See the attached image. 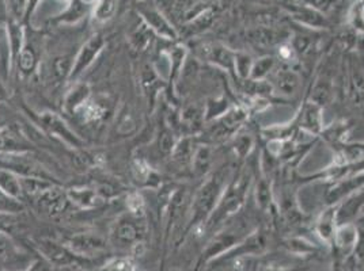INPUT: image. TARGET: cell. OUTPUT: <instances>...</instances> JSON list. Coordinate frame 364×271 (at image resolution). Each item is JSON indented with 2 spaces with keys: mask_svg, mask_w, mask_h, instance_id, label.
Segmentation results:
<instances>
[{
  "mask_svg": "<svg viewBox=\"0 0 364 271\" xmlns=\"http://www.w3.org/2000/svg\"><path fill=\"white\" fill-rule=\"evenodd\" d=\"M228 182L230 168L228 166L220 167L216 171H211L205 177V181L201 183L198 192L193 194L189 205L188 220L185 226L188 231L205 226L218 202L223 196Z\"/></svg>",
  "mask_w": 364,
  "mask_h": 271,
  "instance_id": "1",
  "label": "cell"
},
{
  "mask_svg": "<svg viewBox=\"0 0 364 271\" xmlns=\"http://www.w3.org/2000/svg\"><path fill=\"white\" fill-rule=\"evenodd\" d=\"M149 238V221L146 214L127 211L122 214L110 231V243L124 251L136 250Z\"/></svg>",
  "mask_w": 364,
  "mask_h": 271,
  "instance_id": "2",
  "label": "cell"
},
{
  "mask_svg": "<svg viewBox=\"0 0 364 271\" xmlns=\"http://www.w3.org/2000/svg\"><path fill=\"white\" fill-rule=\"evenodd\" d=\"M250 181L246 175L240 177L238 179H231L228 182V187L218 202L215 211L210 216L204 229H216L225 226L228 220L235 216L242 209L249 192Z\"/></svg>",
  "mask_w": 364,
  "mask_h": 271,
  "instance_id": "3",
  "label": "cell"
},
{
  "mask_svg": "<svg viewBox=\"0 0 364 271\" xmlns=\"http://www.w3.org/2000/svg\"><path fill=\"white\" fill-rule=\"evenodd\" d=\"M155 6L165 14L171 25L180 31L186 23L193 21L207 7L201 0H152Z\"/></svg>",
  "mask_w": 364,
  "mask_h": 271,
  "instance_id": "4",
  "label": "cell"
},
{
  "mask_svg": "<svg viewBox=\"0 0 364 271\" xmlns=\"http://www.w3.org/2000/svg\"><path fill=\"white\" fill-rule=\"evenodd\" d=\"M137 14L140 21L159 38L166 41H177L180 34L171 25L165 14L155 6L152 0L137 1Z\"/></svg>",
  "mask_w": 364,
  "mask_h": 271,
  "instance_id": "5",
  "label": "cell"
},
{
  "mask_svg": "<svg viewBox=\"0 0 364 271\" xmlns=\"http://www.w3.org/2000/svg\"><path fill=\"white\" fill-rule=\"evenodd\" d=\"M36 260L26 248L0 231V271H28Z\"/></svg>",
  "mask_w": 364,
  "mask_h": 271,
  "instance_id": "6",
  "label": "cell"
},
{
  "mask_svg": "<svg viewBox=\"0 0 364 271\" xmlns=\"http://www.w3.org/2000/svg\"><path fill=\"white\" fill-rule=\"evenodd\" d=\"M38 122L48 135L60 140L65 145L75 150H82L85 147V141L76 135L59 114L53 111H43L38 114Z\"/></svg>",
  "mask_w": 364,
  "mask_h": 271,
  "instance_id": "7",
  "label": "cell"
},
{
  "mask_svg": "<svg viewBox=\"0 0 364 271\" xmlns=\"http://www.w3.org/2000/svg\"><path fill=\"white\" fill-rule=\"evenodd\" d=\"M38 253L43 255L46 262L52 266L67 267V266H79L87 263V259L76 256L64 243L52 240V239H40L36 243Z\"/></svg>",
  "mask_w": 364,
  "mask_h": 271,
  "instance_id": "8",
  "label": "cell"
},
{
  "mask_svg": "<svg viewBox=\"0 0 364 271\" xmlns=\"http://www.w3.org/2000/svg\"><path fill=\"white\" fill-rule=\"evenodd\" d=\"M247 116L249 114L243 107H230L223 116L211 121L213 125L208 126V136L213 141L234 137L242 128L245 121L247 120Z\"/></svg>",
  "mask_w": 364,
  "mask_h": 271,
  "instance_id": "9",
  "label": "cell"
},
{
  "mask_svg": "<svg viewBox=\"0 0 364 271\" xmlns=\"http://www.w3.org/2000/svg\"><path fill=\"white\" fill-rule=\"evenodd\" d=\"M104 48H105V38L101 34H95L90 37L79 49V52L74 57L68 82H76L80 76L83 75L92 65V62L98 59Z\"/></svg>",
  "mask_w": 364,
  "mask_h": 271,
  "instance_id": "10",
  "label": "cell"
},
{
  "mask_svg": "<svg viewBox=\"0 0 364 271\" xmlns=\"http://www.w3.org/2000/svg\"><path fill=\"white\" fill-rule=\"evenodd\" d=\"M31 199L37 211L48 217H60L71 205L70 198L67 196V190H63L58 184H53L50 189Z\"/></svg>",
  "mask_w": 364,
  "mask_h": 271,
  "instance_id": "11",
  "label": "cell"
},
{
  "mask_svg": "<svg viewBox=\"0 0 364 271\" xmlns=\"http://www.w3.org/2000/svg\"><path fill=\"white\" fill-rule=\"evenodd\" d=\"M344 90L349 102L358 107L364 106V64L356 57H349L346 68Z\"/></svg>",
  "mask_w": 364,
  "mask_h": 271,
  "instance_id": "12",
  "label": "cell"
},
{
  "mask_svg": "<svg viewBox=\"0 0 364 271\" xmlns=\"http://www.w3.org/2000/svg\"><path fill=\"white\" fill-rule=\"evenodd\" d=\"M64 244L79 258L83 259H90L94 256L102 254L107 250V241L104 240L101 236L95 233H74L70 236Z\"/></svg>",
  "mask_w": 364,
  "mask_h": 271,
  "instance_id": "13",
  "label": "cell"
},
{
  "mask_svg": "<svg viewBox=\"0 0 364 271\" xmlns=\"http://www.w3.org/2000/svg\"><path fill=\"white\" fill-rule=\"evenodd\" d=\"M272 82L269 83L273 92L280 96H294L302 84L299 72L289 64H283L282 67H276L272 72Z\"/></svg>",
  "mask_w": 364,
  "mask_h": 271,
  "instance_id": "14",
  "label": "cell"
},
{
  "mask_svg": "<svg viewBox=\"0 0 364 271\" xmlns=\"http://www.w3.org/2000/svg\"><path fill=\"white\" fill-rule=\"evenodd\" d=\"M322 111H323V107L307 99L298 113L295 125L309 135L314 137L321 136L325 128Z\"/></svg>",
  "mask_w": 364,
  "mask_h": 271,
  "instance_id": "15",
  "label": "cell"
},
{
  "mask_svg": "<svg viewBox=\"0 0 364 271\" xmlns=\"http://www.w3.org/2000/svg\"><path fill=\"white\" fill-rule=\"evenodd\" d=\"M198 49L203 60L213 64L223 71H228L230 74H234V61H235L234 50L219 43H208L200 46Z\"/></svg>",
  "mask_w": 364,
  "mask_h": 271,
  "instance_id": "16",
  "label": "cell"
},
{
  "mask_svg": "<svg viewBox=\"0 0 364 271\" xmlns=\"http://www.w3.org/2000/svg\"><path fill=\"white\" fill-rule=\"evenodd\" d=\"M364 187V171L349 175L347 178H343L340 181L332 183L326 193V204L328 205H337L340 204L346 197L355 193L356 190Z\"/></svg>",
  "mask_w": 364,
  "mask_h": 271,
  "instance_id": "17",
  "label": "cell"
},
{
  "mask_svg": "<svg viewBox=\"0 0 364 271\" xmlns=\"http://www.w3.org/2000/svg\"><path fill=\"white\" fill-rule=\"evenodd\" d=\"M337 206V224L355 223L364 211V187L346 197Z\"/></svg>",
  "mask_w": 364,
  "mask_h": 271,
  "instance_id": "18",
  "label": "cell"
},
{
  "mask_svg": "<svg viewBox=\"0 0 364 271\" xmlns=\"http://www.w3.org/2000/svg\"><path fill=\"white\" fill-rule=\"evenodd\" d=\"M31 141L21 135L14 128L0 126V153L3 155H19L31 153Z\"/></svg>",
  "mask_w": 364,
  "mask_h": 271,
  "instance_id": "19",
  "label": "cell"
},
{
  "mask_svg": "<svg viewBox=\"0 0 364 271\" xmlns=\"http://www.w3.org/2000/svg\"><path fill=\"white\" fill-rule=\"evenodd\" d=\"M6 48H7V57L11 65L16 64V57L21 53L22 48L26 44V34L22 22L9 19L6 25Z\"/></svg>",
  "mask_w": 364,
  "mask_h": 271,
  "instance_id": "20",
  "label": "cell"
},
{
  "mask_svg": "<svg viewBox=\"0 0 364 271\" xmlns=\"http://www.w3.org/2000/svg\"><path fill=\"white\" fill-rule=\"evenodd\" d=\"M70 202L83 211H90L101 206L107 199L98 187H73L67 190Z\"/></svg>",
  "mask_w": 364,
  "mask_h": 271,
  "instance_id": "21",
  "label": "cell"
},
{
  "mask_svg": "<svg viewBox=\"0 0 364 271\" xmlns=\"http://www.w3.org/2000/svg\"><path fill=\"white\" fill-rule=\"evenodd\" d=\"M358 236H359V231L355 223L338 224L334 232V247L341 255H350L356 248Z\"/></svg>",
  "mask_w": 364,
  "mask_h": 271,
  "instance_id": "22",
  "label": "cell"
},
{
  "mask_svg": "<svg viewBox=\"0 0 364 271\" xmlns=\"http://www.w3.org/2000/svg\"><path fill=\"white\" fill-rule=\"evenodd\" d=\"M337 226V206L328 205V208L316 220L314 229L321 240L325 241L326 244H333L334 232Z\"/></svg>",
  "mask_w": 364,
  "mask_h": 271,
  "instance_id": "23",
  "label": "cell"
},
{
  "mask_svg": "<svg viewBox=\"0 0 364 271\" xmlns=\"http://www.w3.org/2000/svg\"><path fill=\"white\" fill-rule=\"evenodd\" d=\"M140 84L147 99L154 104L161 87L165 84V79L156 72L151 64H144L140 70Z\"/></svg>",
  "mask_w": 364,
  "mask_h": 271,
  "instance_id": "24",
  "label": "cell"
},
{
  "mask_svg": "<svg viewBox=\"0 0 364 271\" xmlns=\"http://www.w3.org/2000/svg\"><path fill=\"white\" fill-rule=\"evenodd\" d=\"M196 141L192 136H183L180 140H177L174 150L171 152V159L173 162L180 167V168H185V170H191V165H192V159L193 155L196 151Z\"/></svg>",
  "mask_w": 364,
  "mask_h": 271,
  "instance_id": "25",
  "label": "cell"
},
{
  "mask_svg": "<svg viewBox=\"0 0 364 271\" xmlns=\"http://www.w3.org/2000/svg\"><path fill=\"white\" fill-rule=\"evenodd\" d=\"M91 98L90 86L86 83H76L64 96V110L70 114H75L86 105Z\"/></svg>",
  "mask_w": 364,
  "mask_h": 271,
  "instance_id": "26",
  "label": "cell"
},
{
  "mask_svg": "<svg viewBox=\"0 0 364 271\" xmlns=\"http://www.w3.org/2000/svg\"><path fill=\"white\" fill-rule=\"evenodd\" d=\"M213 163V150L210 144H200L192 159L191 171L196 177H207L211 172Z\"/></svg>",
  "mask_w": 364,
  "mask_h": 271,
  "instance_id": "27",
  "label": "cell"
},
{
  "mask_svg": "<svg viewBox=\"0 0 364 271\" xmlns=\"http://www.w3.org/2000/svg\"><path fill=\"white\" fill-rule=\"evenodd\" d=\"M0 192L11 199H16L18 202H23V192L21 184V177L7 170L0 167Z\"/></svg>",
  "mask_w": 364,
  "mask_h": 271,
  "instance_id": "28",
  "label": "cell"
},
{
  "mask_svg": "<svg viewBox=\"0 0 364 271\" xmlns=\"http://www.w3.org/2000/svg\"><path fill=\"white\" fill-rule=\"evenodd\" d=\"M334 94L333 80L329 76H319L313 84V89L310 92V96L307 98L309 101L317 104L321 107H325L328 104H331Z\"/></svg>",
  "mask_w": 364,
  "mask_h": 271,
  "instance_id": "29",
  "label": "cell"
},
{
  "mask_svg": "<svg viewBox=\"0 0 364 271\" xmlns=\"http://www.w3.org/2000/svg\"><path fill=\"white\" fill-rule=\"evenodd\" d=\"M215 21V11L213 7H207L201 14H198L193 21H191L189 23H186L181 31H178L180 35H185V37H192L200 34L203 31H207L211 28V25Z\"/></svg>",
  "mask_w": 364,
  "mask_h": 271,
  "instance_id": "30",
  "label": "cell"
},
{
  "mask_svg": "<svg viewBox=\"0 0 364 271\" xmlns=\"http://www.w3.org/2000/svg\"><path fill=\"white\" fill-rule=\"evenodd\" d=\"M292 16L299 23L310 26V28H323L326 26V16L319 14L310 6H296L292 9Z\"/></svg>",
  "mask_w": 364,
  "mask_h": 271,
  "instance_id": "31",
  "label": "cell"
},
{
  "mask_svg": "<svg viewBox=\"0 0 364 271\" xmlns=\"http://www.w3.org/2000/svg\"><path fill=\"white\" fill-rule=\"evenodd\" d=\"M337 159L334 165H349V163H359L364 160V143H355V144H340L337 145Z\"/></svg>",
  "mask_w": 364,
  "mask_h": 271,
  "instance_id": "32",
  "label": "cell"
},
{
  "mask_svg": "<svg viewBox=\"0 0 364 271\" xmlns=\"http://www.w3.org/2000/svg\"><path fill=\"white\" fill-rule=\"evenodd\" d=\"M282 31H274L272 28H257L247 33V40L253 45L261 48H271L279 43H282Z\"/></svg>",
  "mask_w": 364,
  "mask_h": 271,
  "instance_id": "33",
  "label": "cell"
},
{
  "mask_svg": "<svg viewBox=\"0 0 364 271\" xmlns=\"http://www.w3.org/2000/svg\"><path fill=\"white\" fill-rule=\"evenodd\" d=\"M18 71L23 76H31L38 68V57L33 46L28 43L22 48L21 53L16 57V64Z\"/></svg>",
  "mask_w": 364,
  "mask_h": 271,
  "instance_id": "34",
  "label": "cell"
},
{
  "mask_svg": "<svg viewBox=\"0 0 364 271\" xmlns=\"http://www.w3.org/2000/svg\"><path fill=\"white\" fill-rule=\"evenodd\" d=\"M107 113V106L98 99H89L86 105L83 106L76 116H80V118L86 123H97L105 118Z\"/></svg>",
  "mask_w": 364,
  "mask_h": 271,
  "instance_id": "35",
  "label": "cell"
},
{
  "mask_svg": "<svg viewBox=\"0 0 364 271\" xmlns=\"http://www.w3.org/2000/svg\"><path fill=\"white\" fill-rule=\"evenodd\" d=\"M21 184H22L23 196L31 199L34 197L40 196L41 193H44L56 183L55 181H49L40 177H21Z\"/></svg>",
  "mask_w": 364,
  "mask_h": 271,
  "instance_id": "36",
  "label": "cell"
},
{
  "mask_svg": "<svg viewBox=\"0 0 364 271\" xmlns=\"http://www.w3.org/2000/svg\"><path fill=\"white\" fill-rule=\"evenodd\" d=\"M204 122V111H200L196 106H189L183 109L180 123L185 129H188L191 136L200 132Z\"/></svg>",
  "mask_w": 364,
  "mask_h": 271,
  "instance_id": "37",
  "label": "cell"
},
{
  "mask_svg": "<svg viewBox=\"0 0 364 271\" xmlns=\"http://www.w3.org/2000/svg\"><path fill=\"white\" fill-rule=\"evenodd\" d=\"M276 67H277V60L273 56H262L259 59H256L253 62L249 80L264 82L268 76L272 75Z\"/></svg>",
  "mask_w": 364,
  "mask_h": 271,
  "instance_id": "38",
  "label": "cell"
},
{
  "mask_svg": "<svg viewBox=\"0 0 364 271\" xmlns=\"http://www.w3.org/2000/svg\"><path fill=\"white\" fill-rule=\"evenodd\" d=\"M274 194H273L272 184L268 178H261L256 184V202L257 206L262 211L272 209Z\"/></svg>",
  "mask_w": 364,
  "mask_h": 271,
  "instance_id": "39",
  "label": "cell"
},
{
  "mask_svg": "<svg viewBox=\"0 0 364 271\" xmlns=\"http://www.w3.org/2000/svg\"><path fill=\"white\" fill-rule=\"evenodd\" d=\"M120 0H97L94 3L92 16L97 22L105 23L109 22L113 16H116L119 10Z\"/></svg>",
  "mask_w": 364,
  "mask_h": 271,
  "instance_id": "40",
  "label": "cell"
},
{
  "mask_svg": "<svg viewBox=\"0 0 364 271\" xmlns=\"http://www.w3.org/2000/svg\"><path fill=\"white\" fill-rule=\"evenodd\" d=\"M155 34L152 33L141 21H140V25L137 26L135 31L131 33L129 35V41L132 46L136 49L137 52H143L146 49H149V46H151L152 37Z\"/></svg>",
  "mask_w": 364,
  "mask_h": 271,
  "instance_id": "41",
  "label": "cell"
},
{
  "mask_svg": "<svg viewBox=\"0 0 364 271\" xmlns=\"http://www.w3.org/2000/svg\"><path fill=\"white\" fill-rule=\"evenodd\" d=\"M255 148V138L249 133H237L232 137V150L235 156L240 159H245L250 155Z\"/></svg>",
  "mask_w": 364,
  "mask_h": 271,
  "instance_id": "42",
  "label": "cell"
},
{
  "mask_svg": "<svg viewBox=\"0 0 364 271\" xmlns=\"http://www.w3.org/2000/svg\"><path fill=\"white\" fill-rule=\"evenodd\" d=\"M74 59H70L67 56H59L55 57L52 64H50V75L53 76L55 80L61 82V80H68L71 68H73Z\"/></svg>",
  "mask_w": 364,
  "mask_h": 271,
  "instance_id": "43",
  "label": "cell"
},
{
  "mask_svg": "<svg viewBox=\"0 0 364 271\" xmlns=\"http://www.w3.org/2000/svg\"><path fill=\"white\" fill-rule=\"evenodd\" d=\"M132 174H134V178L141 184L149 186L152 182L156 181V175L154 170L144 159H136L132 163Z\"/></svg>",
  "mask_w": 364,
  "mask_h": 271,
  "instance_id": "44",
  "label": "cell"
},
{
  "mask_svg": "<svg viewBox=\"0 0 364 271\" xmlns=\"http://www.w3.org/2000/svg\"><path fill=\"white\" fill-rule=\"evenodd\" d=\"M253 57L243 52H235V61H234V74L240 80H249L250 72L253 67Z\"/></svg>",
  "mask_w": 364,
  "mask_h": 271,
  "instance_id": "45",
  "label": "cell"
},
{
  "mask_svg": "<svg viewBox=\"0 0 364 271\" xmlns=\"http://www.w3.org/2000/svg\"><path fill=\"white\" fill-rule=\"evenodd\" d=\"M177 140L174 137V132L173 128H170L168 125H165L162 128V131L159 132L158 138H156V145H158V151L161 152L162 155H171V152L174 150Z\"/></svg>",
  "mask_w": 364,
  "mask_h": 271,
  "instance_id": "46",
  "label": "cell"
},
{
  "mask_svg": "<svg viewBox=\"0 0 364 271\" xmlns=\"http://www.w3.org/2000/svg\"><path fill=\"white\" fill-rule=\"evenodd\" d=\"M31 0H6V11L10 19L22 22L28 16Z\"/></svg>",
  "mask_w": 364,
  "mask_h": 271,
  "instance_id": "47",
  "label": "cell"
},
{
  "mask_svg": "<svg viewBox=\"0 0 364 271\" xmlns=\"http://www.w3.org/2000/svg\"><path fill=\"white\" fill-rule=\"evenodd\" d=\"M307 6L318 11L323 16H331L340 7V0H304Z\"/></svg>",
  "mask_w": 364,
  "mask_h": 271,
  "instance_id": "48",
  "label": "cell"
},
{
  "mask_svg": "<svg viewBox=\"0 0 364 271\" xmlns=\"http://www.w3.org/2000/svg\"><path fill=\"white\" fill-rule=\"evenodd\" d=\"M100 271H135L132 262L127 258H117L110 260Z\"/></svg>",
  "mask_w": 364,
  "mask_h": 271,
  "instance_id": "49",
  "label": "cell"
},
{
  "mask_svg": "<svg viewBox=\"0 0 364 271\" xmlns=\"http://www.w3.org/2000/svg\"><path fill=\"white\" fill-rule=\"evenodd\" d=\"M127 206H128V211H132V213H136V214H146L144 199L137 193H134V194L128 197Z\"/></svg>",
  "mask_w": 364,
  "mask_h": 271,
  "instance_id": "50",
  "label": "cell"
},
{
  "mask_svg": "<svg viewBox=\"0 0 364 271\" xmlns=\"http://www.w3.org/2000/svg\"><path fill=\"white\" fill-rule=\"evenodd\" d=\"M350 23L358 31L364 33V4H358L352 14H350Z\"/></svg>",
  "mask_w": 364,
  "mask_h": 271,
  "instance_id": "51",
  "label": "cell"
},
{
  "mask_svg": "<svg viewBox=\"0 0 364 271\" xmlns=\"http://www.w3.org/2000/svg\"><path fill=\"white\" fill-rule=\"evenodd\" d=\"M28 271H52V265H49L46 259L36 260Z\"/></svg>",
  "mask_w": 364,
  "mask_h": 271,
  "instance_id": "52",
  "label": "cell"
},
{
  "mask_svg": "<svg viewBox=\"0 0 364 271\" xmlns=\"http://www.w3.org/2000/svg\"><path fill=\"white\" fill-rule=\"evenodd\" d=\"M40 1H41V0H31V1H29V10H28V16H31V14H33V13L37 10V7H38Z\"/></svg>",
  "mask_w": 364,
  "mask_h": 271,
  "instance_id": "53",
  "label": "cell"
},
{
  "mask_svg": "<svg viewBox=\"0 0 364 271\" xmlns=\"http://www.w3.org/2000/svg\"><path fill=\"white\" fill-rule=\"evenodd\" d=\"M0 13H6L7 14V11H6V0H0Z\"/></svg>",
  "mask_w": 364,
  "mask_h": 271,
  "instance_id": "54",
  "label": "cell"
},
{
  "mask_svg": "<svg viewBox=\"0 0 364 271\" xmlns=\"http://www.w3.org/2000/svg\"><path fill=\"white\" fill-rule=\"evenodd\" d=\"M59 1H60L61 4H65V7L68 9V6L71 4V1H73V0H59Z\"/></svg>",
  "mask_w": 364,
  "mask_h": 271,
  "instance_id": "55",
  "label": "cell"
},
{
  "mask_svg": "<svg viewBox=\"0 0 364 271\" xmlns=\"http://www.w3.org/2000/svg\"><path fill=\"white\" fill-rule=\"evenodd\" d=\"M82 1H85L86 4H89V6H91V4H94L97 0H82Z\"/></svg>",
  "mask_w": 364,
  "mask_h": 271,
  "instance_id": "56",
  "label": "cell"
},
{
  "mask_svg": "<svg viewBox=\"0 0 364 271\" xmlns=\"http://www.w3.org/2000/svg\"><path fill=\"white\" fill-rule=\"evenodd\" d=\"M170 271H182V270H178V269H173V270H170Z\"/></svg>",
  "mask_w": 364,
  "mask_h": 271,
  "instance_id": "57",
  "label": "cell"
},
{
  "mask_svg": "<svg viewBox=\"0 0 364 271\" xmlns=\"http://www.w3.org/2000/svg\"><path fill=\"white\" fill-rule=\"evenodd\" d=\"M135 271H144V270H141V269H135Z\"/></svg>",
  "mask_w": 364,
  "mask_h": 271,
  "instance_id": "58",
  "label": "cell"
},
{
  "mask_svg": "<svg viewBox=\"0 0 364 271\" xmlns=\"http://www.w3.org/2000/svg\"><path fill=\"white\" fill-rule=\"evenodd\" d=\"M137 1H141V0H137Z\"/></svg>",
  "mask_w": 364,
  "mask_h": 271,
  "instance_id": "59",
  "label": "cell"
},
{
  "mask_svg": "<svg viewBox=\"0 0 364 271\" xmlns=\"http://www.w3.org/2000/svg\"><path fill=\"white\" fill-rule=\"evenodd\" d=\"M0 40H1V38H0Z\"/></svg>",
  "mask_w": 364,
  "mask_h": 271,
  "instance_id": "60",
  "label": "cell"
}]
</instances>
